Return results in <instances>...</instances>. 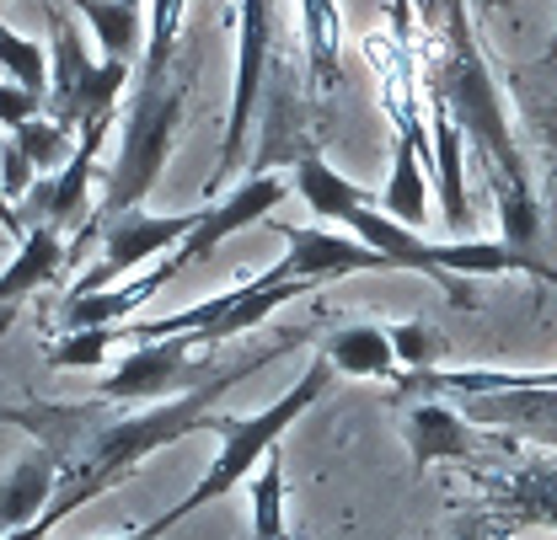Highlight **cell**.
<instances>
[{
    "label": "cell",
    "instance_id": "8",
    "mask_svg": "<svg viewBox=\"0 0 557 540\" xmlns=\"http://www.w3.org/2000/svg\"><path fill=\"white\" fill-rule=\"evenodd\" d=\"M214 353L220 348H199L194 338L139 342V348H129V359L97 386V397L119 406H150V402L188 397V391H199V386H209L220 375Z\"/></svg>",
    "mask_w": 557,
    "mask_h": 540
},
{
    "label": "cell",
    "instance_id": "18",
    "mask_svg": "<svg viewBox=\"0 0 557 540\" xmlns=\"http://www.w3.org/2000/svg\"><path fill=\"white\" fill-rule=\"evenodd\" d=\"M295 193L311 203V214H317V219H344L348 209H359V203L370 199L359 183H348L344 172H333L317 150L295 161Z\"/></svg>",
    "mask_w": 557,
    "mask_h": 540
},
{
    "label": "cell",
    "instance_id": "21",
    "mask_svg": "<svg viewBox=\"0 0 557 540\" xmlns=\"http://www.w3.org/2000/svg\"><path fill=\"white\" fill-rule=\"evenodd\" d=\"M11 145L33 161V172H60V166L70 161V150H75V135H65V129L44 113V118L22 124V129L11 135Z\"/></svg>",
    "mask_w": 557,
    "mask_h": 540
},
{
    "label": "cell",
    "instance_id": "9",
    "mask_svg": "<svg viewBox=\"0 0 557 540\" xmlns=\"http://www.w3.org/2000/svg\"><path fill=\"white\" fill-rule=\"evenodd\" d=\"M274 0H242V27H236V91H231V113H225V139H220V161L209 177V193H220V183H231V172L247 155L252 135V113L263 102V80L274 65Z\"/></svg>",
    "mask_w": 557,
    "mask_h": 540
},
{
    "label": "cell",
    "instance_id": "29",
    "mask_svg": "<svg viewBox=\"0 0 557 540\" xmlns=\"http://www.w3.org/2000/svg\"><path fill=\"white\" fill-rule=\"evenodd\" d=\"M119 5H129V11H139V0H119Z\"/></svg>",
    "mask_w": 557,
    "mask_h": 540
},
{
    "label": "cell",
    "instance_id": "14",
    "mask_svg": "<svg viewBox=\"0 0 557 540\" xmlns=\"http://www.w3.org/2000/svg\"><path fill=\"white\" fill-rule=\"evenodd\" d=\"M54 487H60V472H54L49 450H38V444L22 450V455L5 466V476H0V540L27 530V525L49 508Z\"/></svg>",
    "mask_w": 557,
    "mask_h": 540
},
{
    "label": "cell",
    "instance_id": "3",
    "mask_svg": "<svg viewBox=\"0 0 557 540\" xmlns=\"http://www.w3.org/2000/svg\"><path fill=\"white\" fill-rule=\"evenodd\" d=\"M183 16H188V0H156L150 5V43H145V60H139V80L129 91V113H124V145H119V161L108 172V193L102 203L86 214V225L65 241V268L86 263V252L97 247V230L119 214H129L150 199V188L161 183L177 135H183V113H188V97L199 86V60L183 54Z\"/></svg>",
    "mask_w": 557,
    "mask_h": 540
},
{
    "label": "cell",
    "instance_id": "7",
    "mask_svg": "<svg viewBox=\"0 0 557 540\" xmlns=\"http://www.w3.org/2000/svg\"><path fill=\"white\" fill-rule=\"evenodd\" d=\"M44 16H49V108L44 113L65 135H81V124H91V118L119 108V97L129 86V65L124 60H102L97 65L86 54V22L70 5L49 0Z\"/></svg>",
    "mask_w": 557,
    "mask_h": 540
},
{
    "label": "cell",
    "instance_id": "17",
    "mask_svg": "<svg viewBox=\"0 0 557 540\" xmlns=\"http://www.w3.org/2000/svg\"><path fill=\"white\" fill-rule=\"evenodd\" d=\"M429 97V91H423ZM429 139H434V183H440V199H445V219L461 230L472 219V203H467V177H461V145L467 135L456 129V118L445 113L440 97H429Z\"/></svg>",
    "mask_w": 557,
    "mask_h": 540
},
{
    "label": "cell",
    "instance_id": "28",
    "mask_svg": "<svg viewBox=\"0 0 557 540\" xmlns=\"http://www.w3.org/2000/svg\"><path fill=\"white\" fill-rule=\"evenodd\" d=\"M547 65H557V33H553V43H547Z\"/></svg>",
    "mask_w": 557,
    "mask_h": 540
},
{
    "label": "cell",
    "instance_id": "19",
    "mask_svg": "<svg viewBox=\"0 0 557 540\" xmlns=\"http://www.w3.org/2000/svg\"><path fill=\"white\" fill-rule=\"evenodd\" d=\"M252 530H258V540H289V525H284V466H278V450L263 461V472L252 476Z\"/></svg>",
    "mask_w": 557,
    "mask_h": 540
},
{
    "label": "cell",
    "instance_id": "11",
    "mask_svg": "<svg viewBox=\"0 0 557 540\" xmlns=\"http://www.w3.org/2000/svg\"><path fill=\"white\" fill-rule=\"evenodd\" d=\"M274 236L289 247L284 263H274L278 278H306V284H333L348 273H392V263L364 247L359 236H333V230H311V225H289V219H269Z\"/></svg>",
    "mask_w": 557,
    "mask_h": 540
},
{
    "label": "cell",
    "instance_id": "13",
    "mask_svg": "<svg viewBox=\"0 0 557 540\" xmlns=\"http://www.w3.org/2000/svg\"><path fill=\"white\" fill-rule=\"evenodd\" d=\"M300 43H306L311 108H327L344 86V16H338V0H300Z\"/></svg>",
    "mask_w": 557,
    "mask_h": 540
},
{
    "label": "cell",
    "instance_id": "20",
    "mask_svg": "<svg viewBox=\"0 0 557 540\" xmlns=\"http://www.w3.org/2000/svg\"><path fill=\"white\" fill-rule=\"evenodd\" d=\"M0 70H5V80H16L49 102V54L33 38H22L16 27H0Z\"/></svg>",
    "mask_w": 557,
    "mask_h": 540
},
{
    "label": "cell",
    "instance_id": "24",
    "mask_svg": "<svg viewBox=\"0 0 557 540\" xmlns=\"http://www.w3.org/2000/svg\"><path fill=\"white\" fill-rule=\"evenodd\" d=\"M33 188H38L33 161H27V155H22V150L5 139V145H0V193H5V199H27Z\"/></svg>",
    "mask_w": 557,
    "mask_h": 540
},
{
    "label": "cell",
    "instance_id": "23",
    "mask_svg": "<svg viewBox=\"0 0 557 540\" xmlns=\"http://www.w3.org/2000/svg\"><path fill=\"white\" fill-rule=\"evenodd\" d=\"M44 97L38 91H27V86H16V80H0V129H22V124H33V118H44Z\"/></svg>",
    "mask_w": 557,
    "mask_h": 540
},
{
    "label": "cell",
    "instance_id": "22",
    "mask_svg": "<svg viewBox=\"0 0 557 540\" xmlns=\"http://www.w3.org/2000/svg\"><path fill=\"white\" fill-rule=\"evenodd\" d=\"M386 338H392V348H397L403 375H429V369H440V359H445V338H440L429 322H403V327H386Z\"/></svg>",
    "mask_w": 557,
    "mask_h": 540
},
{
    "label": "cell",
    "instance_id": "1",
    "mask_svg": "<svg viewBox=\"0 0 557 540\" xmlns=\"http://www.w3.org/2000/svg\"><path fill=\"white\" fill-rule=\"evenodd\" d=\"M300 342H311V327L278 332V338L263 342L252 359L225 364L209 386L188 391V397H172V402L119 406V402H102V397H97V402H44V397H27L22 406H0V423L33 434V444L49 450V461H54V472H60V487H54L49 508H44L27 530H16V536H5V540H44L49 530H60L75 508H86L91 498L124 487L145 455H156V450H166V444L199 434V423L214 412V402H220L225 391H236L247 375H258L263 364H274L278 353H289V348H300Z\"/></svg>",
    "mask_w": 557,
    "mask_h": 540
},
{
    "label": "cell",
    "instance_id": "5",
    "mask_svg": "<svg viewBox=\"0 0 557 540\" xmlns=\"http://www.w3.org/2000/svg\"><path fill=\"white\" fill-rule=\"evenodd\" d=\"M483 503L467 514L487 540L520 530H557V450H525L520 439H498L467 466Z\"/></svg>",
    "mask_w": 557,
    "mask_h": 540
},
{
    "label": "cell",
    "instance_id": "16",
    "mask_svg": "<svg viewBox=\"0 0 557 540\" xmlns=\"http://www.w3.org/2000/svg\"><path fill=\"white\" fill-rule=\"evenodd\" d=\"M322 359L344 375H359V380H397L403 364H397V348L386 338V327H338L333 338H322Z\"/></svg>",
    "mask_w": 557,
    "mask_h": 540
},
{
    "label": "cell",
    "instance_id": "10",
    "mask_svg": "<svg viewBox=\"0 0 557 540\" xmlns=\"http://www.w3.org/2000/svg\"><path fill=\"white\" fill-rule=\"evenodd\" d=\"M199 225V209L194 214H145V209H129V214H119V219H108L102 230H97V263L75 278V289H70L65 300H81V294H97V289H108L113 278H124V273L145 263V258H166L188 230Z\"/></svg>",
    "mask_w": 557,
    "mask_h": 540
},
{
    "label": "cell",
    "instance_id": "15",
    "mask_svg": "<svg viewBox=\"0 0 557 540\" xmlns=\"http://www.w3.org/2000/svg\"><path fill=\"white\" fill-rule=\"evenodd\" d=\"M60 273H65V236L54 225L33 219L16 263H5V273H0V327H11V305H22L33 289H44Z\"/></svg>",
    "mask_w": 557,
    "mask_h": 540
},
{
    "label": "cell",
    "instance_id": "6",
    "mask_svg": "<svg viewBox=\"0 0 557 540\" xmlns=\"http://www.w3.org/2000/svg\"><path fill=\"white\" fill-rule=\"evenodd\" d=\"M306 294H317V284L278 278L269 268L258 278H247V284H236V289H225V294H214V300H205V305H194V311H177V316H161V322H119L108 332H113V348L119 342H161V338H194L199 348H220V342L263 327L278 305L306 300Z\"/></svg>",
    "mask_w": 557,
    "mask_h": 540
},
{
    "label": "cell",
    "instance_id": "27",
    "mask_svg": "<svg viewBox=\"0 0 557 540\" xmlns=\"http://www.w3.org/2000/svg\"><path fill=\"white\" fill-rule=\"evenodd\" d=\"M429 540H440V536H429ZM450 540H487V536H483V530H478V525H461V530H456V536H450Z\"/></svg>",
    "mask_w": 557,
    "mask_h": 540
},
{
    "label": "cell",
    "instance_id": "12",
    "mask_svg": "<svg viewBox=\"0 0 557 540\" xmlns=\"http://www.w3.org/2000/svg\"><path fill=\"white\" fill-rule=\"evenodd\" d=\"M403 439H408V455H413V472L423 476L440 461H456V466H472L487 450V439L445 402H413L408 406V423H403Z\"/></svg>",
    "mask_w": 557,
    "mask_h": 540
},
{
    "label": "cell",
    "instance_id": "26",
    "mask_svg": "<svg viewBox=\"0 0 557 540\" xmlns=\"http://www.w3.org/2000/svg\"><path fill=\"white\" fill-rule=\"evenodd\" d=\"M440 5H445V0H418V33H423V27H434Z\"/></svg>",
    "mask_w": 557,
    "mask_h": 540
},
{
    "label": "cell",
    "instance_id": "4",
    "mask_svg": "<svg viewBox=\"0 0 557 540\" xmlns=\"http://www.w3.org/2000/svg\"><path fill=\"white\" fill-rule=\"evenodd\" d=\"M333 364L317 353L311 364H306V375L278 397L274 406H263V412H252V417H214L209 412L199 428H209V434H220L225 444H220V455L209 461V472L194 481V492L183 498V503H172L161 519H150V525H139L129 540H161V536H172L188 514H199V508H209V503H220L225 492H236V481L242 476H252V466H263L269 455H274V444L284 439V428L300 417V412H311V406L322 402V391L333 386Z\"/></svg>",
    "mask_w": 557,
    "mask_h": 540
},
{
    "label": "cell",
    "instance_id": "30",
    "mask_svg": "<svg viewBox=\"0 0 557 540\" xmlns=\"http://www.w3.org/2000/svg\"><path fill=\"white\" fill-rule=\"evenodd\" d=\"M124 540H129V536H124Z\"/></svg>",
    "mask_w": 557,
    "mask_h": 540
},
{
    "label": "cell",
    "instance_id": "25",
    "mask_svg": "<svg viewBox=\"0 0 557 540\" xmlns=\"http://www.w3.org/2000/svg\"><path fill=\"white\" fill-rule=\"evenodd\" d=\"M542 150H547V193H542V219H547V247H557V118L542 129Z\"/></svg>",
    "mask_w": 557,
    "mask_h": 540
},
{
    "label": "cell",
    "instance_id": "2",
    "mask_svg": "<svg viewBox=\"0 0 557 540\" xmlns=\"http://www.w3.org/2000/svg\"><path fill=\"white\" fill-rule=\"evenodd\" d=\"M418 70H423V91L445 102L456 129L472 139L478 155H483L493 203H498V225H504V247L520 252V258H542L547 219H542V199H536V177H531V161H525V150L515 139L509 113H504L493 65L478 49L467 0H445L434 27H423Z\"/></svg>",
    "mask_w": 557,
    "mask_h": 540
}]
</instances>
